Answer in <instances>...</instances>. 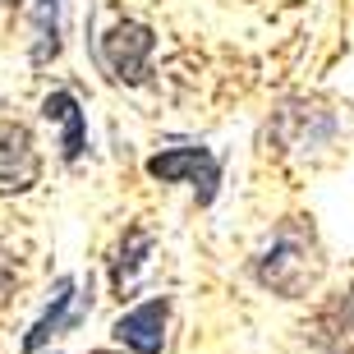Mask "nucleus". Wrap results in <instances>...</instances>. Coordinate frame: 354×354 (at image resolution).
Instances as JSON below:
<instances>
[{
	"instance_id": "nucleus-1",
	"label": "nucleus",
	"mask_w": 354,
	"mask_h": 354,
	"mask_svg": "<svg viewBox=\"0 0 354 354\" xmlns=\"http://www.w3.org/2000/svg\"><path fill=\"white\" fill-rule=\"evenodd\" d=\"M152 51H157V32L147 24H138V19H120L102 37V46H97L106 74H115L120 83H143Z\"/></svg>"
},
{
	"instance_id": "nucleus-2",
	"label": "nucleus",
	"mask_w": 354,
	"mask_h": 354,
	"mask_svg": "<svg viewBox=\"0 0 354 354\" xmlns=\"http://www.w3.org/2000/svg\"><path fill=\"white\" fill-rule=\"evenodd\" d=\"M147 175L161 184H194L198 203L207 207L216 198V184H221V161L207 147H171V152H157L147 161Z\"/></svg>"
},
{
	"instance_id": "nucleus-3",
	"label": "nucleus",
	"mask_w": 354,
	"mask_h": 354,
	"mask_svg": "<svg viewBox=\"0 0 354 354\" xmlns=\"http://www.w3.org/2000/svg\"><path fill=\"white\" fill-rule=\"evenodd\" d=\"M41 180V157L28 124L19 120H0V198L28 194Z\"/></svg>"
},
{
	"instance_id": "nucleus-4",
	"label": "nucleus",
	"mask_w": 354,
	"mask_h": 354,
	"mask_svg": "<svg viewBox=\"0 0 354 354\" xmlns=\"http://www.w3.org/2000/svg\"><path fill=\"white\" fill-rule=\"evenodd\" d=\"M308 276H313V263H308V244H304L295 230H281L276 244L263 253V263H258V281L272 286L276 295H299L308 286Z\"/></svg>"
},
{
	"instance_id": "nucleus-5",
	"label": "nucleus",
	"mask_w": 354,
	"mask_h": 354,
	"mask_svg": "<svg viewBox=\"0 0 354 354\" xmlns=\"http://www.w3.org/2000/svg\"><path fill=\"white\" fill-rule=\"evenodd\" d=\"M166 317H171V304L166 299L138 304V308H129L115 322V341L129 345L133 354H161V345H166Z\"/></svg>"
},
{
	"instance_id": "nucleus-6",
	"label": "nucleus",
	"mask_w": 354,
	"mask_h": 354,
	"mask_svg": "<svg viewBox=\"0 0 354 354\" xmlns=\"http://www.w3.org/2000/svg\"><path fill=\"white\" fill-rule=\"evenodd\" d=\"M41 115L60 124V161L74 166V161L83 157V147H88V115H83L79 97H74V92H51V97L41 102Z\"/></svg>"
},
{
	"instance_id": "nucleus-7",
	"label": "nucleus",
	"mask_w": 354,
	"mask_h": 354,
	"mask_svg": "<svg viewBox=\"0 0 354 354\" xmlns=\"http://www.w3.org/2000/svg\"><path fill=\"white\" fill-rule=\"evenodd\" d=\"M74 322H79V313H74V276H60V281H55V295H51V308L32 322V331L24 336V350L37 354L51 336H60V331L74 327Z\"/></svg>"
},
{
	"instance_id": "nucleus-8",
	"label": "nucleus",
	"mask_w": 354,
	"mask_h": 354,
	"mask_svg": "<svg viewBox=\"0 0 354 354\" xmlns=\"http://www.w3.org/2000/svg\"><path fill=\"white\" fill-rule=\"evenodd\" d=\"M60 10L65 0H32V46H28V60L32 65H51L60 55Z\"/></svg>"
},
{
	"instance_id": "nucleus-9",
	"label": "nucleus",
	"mask_w": 354,
	"mask_h": 354,
	"mask_svg": "<svg viewBox=\"0 0 354 354\" xmlns=\"http://www.w3.org/2000/svg\"><path fill=\"white\" fill-rule=\"evenodd\" d=\"M147 249H152L147 230H129V244L120 249V263H115V286H120V290H124V281L138 272V263H143V253H147Z\"/></svg>"
},
{
	"instance_id": "nucleus-10",
	"label": "nucleus",
	"mask_w": 354,
	"mask_h": 354,
	"mask_svg": "<svg viewBox=\"0 0 354 354\" xmlns=\"http://www.w3.org/2000/svg\"><path fill=\"white\" fill-rule=\"evenodd\" d=\"M14 286H19V272H14V258H5V253H0V308L10 304Z\"/></svg>"
}]
</instances>
